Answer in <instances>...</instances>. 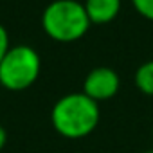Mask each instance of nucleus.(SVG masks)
I'll return each instance as SVG.
<instances>
[{
	"instance_id": "obj_5",
	"label": "nucleus",
	"mask_w": 153,
	"mask_h": 153,
	"mask_svg": "<svg viewBox=\"0 0 153 153\" xmlns=\"http://www.w3.org/2000/svg\"><path fill=\"white\" fill-rule=\"evenodd\" d=\"M121 0H85L83 6L92 25H105L117 18L121 11Z\"/></svg>"
},
{
	"instance_id": "obj_11",
	"label": "nucleus",
	"mask_w": 153,
	"mask_h": 153,
	"mask_svg": "<svg viewBox=\"0 0 153 153\" xmlns=\"http://www.w3.org/2000/svg\"><path fill=\"white\" fill-rule=\"evenodd\" d=\"M151 135H153V128H151Z\"/></svg>"
},
{
	"instance_id": "obj_7",
	"label": "nucleus",
	"mask_w": 153,
	"mask_h": 153,
	"mask_svg": "<svg viewBox=\"0 0 153 153\" xmlns=\"http://www.w3.org/2000/svg\"><path fill=\"white\" fill-rule=\"evenodd\" d=\"M131 6L142 18L153 22V0H131Z\"/></svg>"
},
{
	"instance_id": "obj_6",
	"label": "nucleus",
	"mask_w": 153,
	"mask_h": 153,
	"mask_svg": "<svg viewBox=\"0 0 153 153\" xmlns=\"http://www.w3.org/2000/svg\"><path fill=\"white\" fill-rule=\"evenodd\" d=\"M133 83L137 90L142 92L144 96H153V59L139 65L133 76Z\"/></svg>"
},
{
	"instance_id": "obj_3",
	"label": "nucleus",
	"mask_w": 153,
	"mask_h": 153,
	"mask_svg": "<svg viewBox=\"0 0 153 153\" xmlns=\"http://www.w3.org/2000/svg\"><path fill=\"white\" fill-rule=\"evenodd\" d=\"M42 72V58L31 45H13L0 61V85L11 92L33 87Z\"/></svg>"
},
{
	"instance_id": "obj_10",
	"label": "nucleus",
	"mask_w": 153,
	"mask_h": 153,
	"mask_svg": "<svg viewBox=\"0 0 153 153\" xmlns=\"http://www.w3.org/2000/svg\"><path fill=\"white\" fill-rule=\"evenodd\" d=\"M142 153H153V149H148V151H142Z\"/></svg>"
},
{
	"instance_id": "obj_9",
	"label": "nucleus",
	"mask_w": 153,
	"mask_h": 153,
	"mask_svg": "<svg viewBox=\"0 0 153 153\" xmlns=\"http://www.w3.org/2000/svg\"><path fill=\"white\" fill-rule=\"evenodd\" d=\"M6 142H7V131H6V128L2 124H0V149H4Z\"/></svg>"
},
{
	"instance_id": "obj_2",
	"label": "nucleus",
	"mask_w": 153,
	"mask_h": 153,
	"mask_svg": "<svg viewBox=\"0 0 153 153\" xmlns=\"http://www.w3.org/2000/svg\"><path fill=\"white\" fill-rule=\"evenodd\" d=\"M90 25L85 6L79 0H52L42 13L43 33L59 43H74L81 40Z\"/></svg>"
},
{
	"instance_id": "obj_8",
	"label": "nucleus",
	"mask_w": 153,
	"mask_h": 153,
	"mask_svg": "<svg viewBox=\"0 0 153 153\" xmlns=\"http://www.w3.org/2000/svg\"><path fill=\"white\" fill-rule=\"evenodd\" d=\"M9 33H7V29L0 24V61H2V58H4V54L9 51Z\"/></svg>"
},
{
	"instance_id": "obj_1",
	"label": "nucleus",
	"mask_w": 153,
	"mask_h": 153,
	"mask_svg": "<svg viewBox=\"0 0 153 153\" xmlns=\"http://www.w3.org/2000/svg\"><path fill=\"white\" fill-rule=\"evenodd\" d=\"M52 128L65 139H83L99 124V103L85 92L61 96L51 112Z\"/></svg>"
},
{
	"instance_id": "obj_4",
	"label": "nucleus",
	"mask_w": 153,
	"mask_h": 153,
	"mask_svg": "<svg viewBox=\"0 0 153 153\" xmlns=\"http://www.w3.org/2000/svg\"><path fill=\"white\" fill-rule=\"evenodd\" d=\"M119 88H121V78L110 67L92 68L85 76V81H83V92L97 103L115 97Z\"/></svg>"
}]
</instances>
